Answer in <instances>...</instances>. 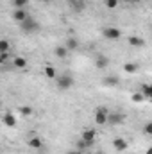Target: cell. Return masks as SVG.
<instances>
[{"mask_svg": "<svg viewBox=\"0 0 152 154\" xmlns=\"http://www.w3.org/2000/svg\"><path fill=\"white\" fill-rule=\"evenodd\" d=\"M27 145H29L31 149H43V140H41L39 136H31V138L27 140Z\"/></svg>", "mask_w": 152, "mask_h": 154, "instance_id": "obj_12", "label": "cell"}, {"mask_svg": "<svg viewBox=\"0 0 152 154\" xmlns=\"http://www.w3.org/2000/svg\"><path fill=\"white\" fill-rule=\"evenodd\" d=\"M43 74H45L47 79H57V72H56V68H54V66H50V65H47V66H45Z\"/></svg>", "mask_w": 152, "mask_h": 154, "instance_id": "obj_18", "label": "cell"}, {"mask_svg": "<svg viewBox=\"0 0 152 154\" xmlns=\"http://www.w3.org/2000/svg\"><path fill=\"white\" fill-rule=\"evenodd\" d=\"M84 2H90V0H84Z\"/></svg>", "mask_w": 152, "mask_h": 154, "instance_id": "obj_33", "label": "cell"}, {"mask_svg": "<svg viewBox=\"0 0 152 154\" xmlns=\"http://www.w3.org/2000/svg\"><path fill=\"white\" fill-rule=\"evenodd\" d=\"M13 65H14V68H20V70H23V68H27L29 61H27L25 57H22V56H16V57L13 59Z\"/></svg>", "mask_w": 152, "mask_h": 154, "instance_id": "obj_14", "label": "cell"}, {"mask_svg": "<svg viewBox=\"0 0 152 154\" xmlns=\"http://www.w3.org/2000/svg\"><path fill=\"white\" fill-rule=\"evenodd\" d=\"M20 113L23 116H31L32 115V108L31 106H20Z\"/></svg>", "mask_w": 152, "mask_h": 154, "instance_id": "obj_25", "label": "cell"}, {"mask_svg": "<svg viewBox=\"0 0 152 154\" xmlns=\"http://www.w3.org/2000/svg\"><path fill=\"white\" fill-rule=\"evenodd\" d=\"M9 59V54L7 52H0V63H7Z\"/></svg>", "mask_w": 152, "mask_h": 154, "instance_id": "obj_27", "label": "cell"}, {"mask_svg": "<svg viewBox=\"0 0 152 154\" xmlns=\"http://www.w3.org/2000/svg\"><path fill=\"white\" fill-rule=\"evenodd\" d=\"M140 91L147 97V99H152V84H147V82H143L141 84V88H140Z\"/></svg>", "mask_w": 152, "mask_h": 154, "instance_id": "obj_20", "label": "cell"}, {"mask_svg": "<svg viewBox=\"0 0 152 154\" xmlns=\"http://www.w3.org/2000/svg\"><path fill=\"white\" fill-rule=\"evenodd\" d=\"M81 138L88 143V147H91L93 143H95V138H97V131L95 129H84L82 131V134H81Z\"/></svg>", "mask_w": 152, "mask_h": 154, "instance_id": "obj_5", "label": "cell"}, {"mask_svg": "<svg viewBox=\"0 0 152 154\" xmlns=\"http://www.w3.org/2000/svg\"><path fill=\"white\" fill-rule=\"evenodd\" d=\"M118 4H120V0H104V5H106L108 9H116Z\"/></svg>", "mask_w": 152, "mask_h": 154, "instance_id": "obj_22", "label": "cell"}, {"mask_svg": "<svg viewBox=\"0 0 152 154\" xmlns=\"http://www.w3.org/2000/svg\"><path fill=\"white\" fill-rule=\"evenodd\" d=\"M123 120H125V115H122V113H109V116H108V124H111V125L123 124Z\"/></svg>", "mask_w": 152, "mask_h": 154, "instance_id": "obj_8", "label": "cell"}, {"mask_svg": "<svg viewBox=\"0 0 152 154\" xmlns=\"http://www.w3.org/2000/svg\"><path fill=\"white\" fill-rule=\"evenodd\" d=\"M41 2H50V0H41Z\"/></svg>", "mask_w": 152, "mask_h": 154, "instance_id": "obj_30", "label": "cell"}, {"mask_svg": "<svg viewBox=\"0 0 152 154\" xmlns=\"http://www.w3.org/2000/svg\"><path fill=\"white\" fill-rule=\"evenodd\" d=\"M86 147H88V143H86V142L81 138V140L77 142V149H86Z\"/></svg>", "mask_w": 152, "mask_h": 154, "instance_id": "obj_28", "label": "cell"}, {"mask_svg": "<svg viewBox=\"0 0 152 154\" xmlns=\"http://www.w3.org/2000/svg\"><path fill=\"white\" fill-rule=\"evenodd\" d=\"M123 2H132V0H123Z\"/></svg>", "mask_w": 152, "mask_h": 154, "instance_id": "obj_31", "label": "cell"}, {"mask_svg": "<svg viewBox=\"0 0 152 154\" xmlns=\"http://www.w3.org/2000/svg\"><path fill=\"white\" fill-rule=\"evenodd\" d=\"M27 18H29V14H27L25 9H14V11H13V20H14V22L22 23V22H25Z\"/></svg>", "mask_w": 152, "mask_h": 154, "instance_id": "obj_7", "label": "cell"}, {"mask_svg": "<svg viewBox=\"0 0 152 154\" xmlns=\"http://www.w3.org/2000/svg\"><path fill=\"white\" fill-rule=\"evenodd\" d=\"M68 154H77V152H68Z\"/></svg>", "mask_w": 152, "mask_h": 154, "instance_id": "obj_32", "label": "cell"}, {"mask_svg": "<svg viewBox=\"0 0 152 154\" xmlns=\"http://www.w3.org/2000/svg\"><path fill=\"white\" fill-rule=\"evenodd\" d=\"M68 52H70V50H68L65 45H59V47H56V48H54V56H56V57H59V59H65V57L68 56Z\"/></svg>", "mask_w": 152, "mask_h": 154, "instance_id": "obj_13", "label": "cell"}, {"mask_svg": "<svg viewBox=\"0 0 152 154\" xmlns=\"http://www.w3.org/2000/svg\"><path fill=\"white\" fill-rule=\"evenodd\" d=\"M129 45L132 47V48H143L145 47V39L140 38V36H129Z\"/></svg>", "mask_w": 152, "mask_h": 154, "instance_id": "obj_9", "label": "cell"}, {"mask_svg": "<svg viewBox=\"0 0 152 154\" xmlns=\"http://www.w3.org/2000/svg\"><path fill=\"white\" fill-rule=\"evenodd\" d=\"M2 122L7 127H16V116L13 115V113H4L2 115Z\"/></svg>", "mask_w": 152, "mask_h": 154, "instance_id": "obj_11", "label": "cell"}, {"mask_svg": "<svg viewBox=\"0 0 152 154\" xmlns=\"http://www.w3.org/2000/svg\"><path fill=\"white\" fill-rule=\"evenodd\" d=\"M56 82H57V90L66 91V90H70L74 86V77L70 75V74H63V75H57Z\"/></svg>", "mask_w": 152, "mask_h": 154, "instance_id": "obj_2", "label": "cell"}, {"mask_svg": "<svg viewBox=\"0 0 152 154\" xmlns=\"http://www.w3.org/2000/svg\"><path fill=\"white\" fill-rule=\"evenodd\" d=\"M68 5H70V9H72V11L81 13V11L86 7V2H84V0H68Z\"/></svg>", "mask_w": 152, "mask_h": 154, "instance_id": "obj_10", "label": "cell"}, {"mask_svg": "<svg viewBox=\"0 0 152 154\" xmlns=\"http://www.w3.org/2000/svg\"><path fill=\"white\" fill-rule=\"evenodd\" d=\"M145 99H147V97H145L141 91H136V93H132V97H131V100H132V102H143Z\"/></svg>", "mask_w": 152, "mask_h": 154, "instance_id": "obj_21", "label": "cell"}, {"mask_svg": "<svg viewBox=\"0 0 152 154\" xmlns=\"http://www.w3.org/2000/svg\"><path fill=\"white\" fill-rule=\"evenodd\" d=\"M143 134H149V136H152V120H149V122L143 125Z\"/></svg>", "mask_w": 152, "mask_h": 154, "instance_id": "obj_26", "label": "cell"}, {"mask_svg": "<svg viewBox=\"0 0 152 154\" xmlns=\"http://www.w3.org/2000/svg\"><path fill=\"white\" fill-rule=\"evenodd\" d=\"M27 4H29L27 0H13L14 9H25V5H27Z\"/></svg>", "mask_w": 152, "mask_h": 154, "instance_id": "obj_24", "label": "cell"}, {"mask_svg": "<svg viewBox=\"0 0 152 154\" xmlns=\"http://www.w3.org/2000/svg\"><path fill=\"white\" fill-rule=\"evenodd\" d=\"M138 63H123V72H127V74H136L138 72Z\"/></svg>", "mask_w": 152, "mask_h": 154, "instance_id": "obj_19", "label": "cell"}, {"mask_svg": "<svg viewBox=\"0 0 152 154\" xmlns=\"http://www.w3.org/2000/svg\"><path fill=\"white\" fill-rule=\"evenodd\" d=\"M145 154H152V145L149 147V149H147V152H145Z\"/></svg>", "mask_w": 152, "mask_h": 154, "instance_id": "obj_29", "label": "cell"}, {"mask_svg": "<svg viewBox=\"0 0 152 154\" xmlns=\"http://www.w3.org/2000/svg\"><path fill=\"white\" fill-rule=\"evenodd\" d=\"M118 84H120V77H116V75L104 77V86H118Z\"/></svg>", "mask_w": 152, "mask_h": 154, "instance_id": "obj_16", "label": "cell"}, {"mask_svg": "<svg viewBox=\"0 0 152 154\" xmlns=\"http://www.w3.org/2000/svg\"><path fill=\"white\" fill-rule=\"evenodd\" d=\"M20 29H22L23 32H27V34H34V32L39 31V23H38V20H34L32 16H29L25 22L20 23Z\"/></svg>", "mask_w": 152, "mask_h": 154, "instance_id": "obj_1", "label": "cell"}, {"mask_svg": "<svg viewBox=\"0 0 152 154\" xmlns=\"http://www.w3.org/2000/svg\"><path fill=\"white\" fill-rule=\"evenodd\" d=\"M95 66L100 68V70H104V68L109 66V59H108L106 56H97V59H95Z\"/></svg>", "mask_w": 152, "mask_h": 154, "instance_id": "obj_15", "label": "cell"}, {"mask_svg": "<svg viewBox=\"0 0 152 154\" xmlns=\"http://www.w3.org/2000/svg\"><path fill=\"white\" fill-rule=\"evenodd\" d=\"M11 48V43L7 39H0V52H9Z\"/></svg>", "mask_w": 152, "mask_h": 154, "instance_id": "obj_23", "label": "cell"}, {"mask_svg": "<svg viewBox=\"0 0 152 154\" xmlns=\"http://www.w3.org/2000/svg\"><path fill=\"white\" fill-rule=\"evenodd\" d=\"M113 149L118 151V152H123V151L129 149V143H127V140H123V138H114L113 140Z\"/></svg>", "mask_w": 152, "mask_h": 154, "instance_id": "obj_6", "label": "cell"}, {"mask_svg": "<svg viewBox=\"0 0 152 154\" xmlns=\"http://www.w3.org/2000/svg\"><path fill=\"white\" fill-rule=\"evenodd\" d=\"M65 47H66L68 50H77V48H79V39H77V38H74V36H70V38L66 39Z\"/></svg>", "mask_w": 152, "mask_h": 154, "instance_id": "obj_17", "label": "cell"}, {"mask_svg": "<svg viewBox=\"0 0 152 154\" xmlns=\"http://www.w3.org/2000/svg\"><path fill=\"white\" fill-rule=\"evenodd\" d=\"M102 36L106 39H120L122 31L118 27H106V29H102Z\"/></svg>", "mask_w": 152, "mask_h": 154, "instance_id": "obj_3", "label": "cell"}, {"mask_svg": "<svg viewBox=\"0 0 152 154\" xmlns=\"http://www.w3.org/2000/svg\"><path fill=\"white\" fill-rule=\"evenodd\" d=\"M108 109L106 108H99L97 111H95V124H99V125H106L108 124Z\"/></svg>", "mask_w": 152, "mask_h": 154, "instance_id": "obj_4", "label": "cell"}]
</instances>
